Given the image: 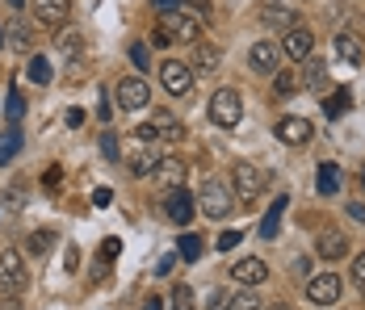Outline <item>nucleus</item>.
<instances>
[{"label":"nucleus","instance_id":"obj_1","mask_svg":"<svg viewBox=\"0 0 365 310\" xmlns=\"http://www.w3.org/2000/svg\"><path fill=\"white\" fill-rule=\"evenodd\" d=\"M231 185H235V202L240 206H252L256 197H260V189L269 185V172H260L256 164L240 160V164H231Z\"/></svg>","mask_w":365,"mask_h":310},{"label":"nucleus","instance_id":"obj_2","mask_svg":"<svg viewBox=\"0 0 365 310\" xmlns=\"http://www.w3.org/2000/svg\"><path fill=\"white\" fill-rule=\"evenodd\" d=\"M30 285V269H26V256L17 247H4L0 252V294H21Z\"/></svg>","mask_w":365,"mask_h":310},{"label":"nucleus","instance_id":"obj_3","mask_svg":"<svg viewBox=\"0 0 365 310\" xmlns=\"http://www.w3.org/2000/svg\"><path fill=\"white\" fill-rule=\"evenodd\" d=\"M240 118H244V97H240V88H219V93L210 97V122L222 126V130H231V126H240Z\"/></svg>","mask_w":365,"mask_h":310},{"label":"nucleus","instance_id":"obj_4","mask_svg":"<svg viewBox=\"0 0 365 310\" xmlns=\"http://www.w3.org/2000/svg\"><path fill=\"white\" fill-rule=\"evenodd\" d=\"M160 30H168L173 42H202V21H197L193 13H185L181 4H177V9H164Z\"/></svg>","mask_w":365,"mask_h":310},{"label":"nucleus","instance_id":"obj_5","mask_svg":"<svg viewBox=\"0 0 365 310\" xmlns=\"http://www.w3.org/2000/svg\"><path fill=\"white\" fill-rule=\"evenodd\" d=\"M197 206H202L206 218H227L231 206H235V189H227L222 180H206L202 193H197Z\"/></svg>","mask_w":365,"mask_h":310},{"label":"nucleus","instance_id":"obj_6","mask_svg":"<svg viewBox=\"0 0 365 310\" xmlns=\"http://www.w3.org/2000/svg\"><path fill=\"white\" fill-rule=\"evenodd\" d=\"M113 97H118V109H147L151 105V88H147L143 76H122L118 80V88H113Z\"/></svg>","mask_w":365,"mask_h":310},{"label":"nucleus","instance_id":"obj_7","mask_svg":"<svg viewBox=\"0 0 365 310\" xmlns=\"http://www.w3.org/2000/svg\"><path fill=\"white\" fill-rule=\"evenodd\" d=\"M160 84H164V93L185 97V93L193 88V68L181 63V59H164V68H160Z\"/></svg>","mask_w":365,"mask_h":310},{"label":"nucleus","instance_id":"obj_8","mask_svg":"<svg viewBox=\"0 0 365 310\" xmlns=\"http://www.w3.org/2000/svg\"><path fill=\"white\" fill-rule=\"evenodd\" d=\"M340 277L336 273H319V277H307V302H315V306H331V302H340Z\"/></svg>","mask_w":365,"mask_h":310},{"label":"nucleus","instance_id":"obj_9","mask_svg":"<svg viewBox=\"0 0 365 310\" xmlns=\"http://www.w3.org/2000/svg\"><path fill=\"white\" fill-rule=\"evenodd\" d=\"M30 9H34L38 21L51 26V30L68 26V17H72V0H30Z\"/></svg>","mask_w":365,"mask_h":310},{"label":"nucleus","instance_id":"obj_10","mask_svg":"<svg viewBox=\"0 0 365 310\" xmlns=\"http://www.w3.org/2000/svg\"><path fill=\"white\" fill-rule=\"evenodd\" d=\"M248 63H252L256 76H277V63H282V46L277 42H256L252 51H248Z\"/></svg>","mask_w":365,"mask_h":310},{"label":"nucleus","instance_id":"obj_11","mask_svg":"<svg viewBox=\"0 0 365 310\" xmlns=\"http://www.w3.org/2000/svg\"><path fill=\"white\" fill-rule=\"evenodd\" d=\"M311 51H315V34H311L307 26L286 30V38H282V55H290L294 63H302V59H311Z\"/></svg>","mask_w":365,"mask_h":310},{"label":"nucleus","instance_id":"obj_12","mask_svg":"<svg viewBox=\"0 0 365 310\" xmlns=\"http://www.w3.org/2000/svg\"><path fill=\"white\" fill-rule=\"evenodd\" d=\"M277 138L286 147H307L315 138V126H311V118H282L277 122Z\"/></svg>","mask_w":365,"mask_h":310},{"label":"nucleus","instance_id":"obj_13","mask_svg":"<svg viewBox=\"0 0 365 310\" xmlns=\"http://www.w3.org/2000/svg\"><path fill=\"white\" fill-rule=\"evenodd\" d=\"M193 210H197V202H193L189 189H168V197H164V214H168L177 227H185V222L193 218Z\"/></svg>","mask_w":365,"mask_h":310},{"label":"nucleus","instance_id":"obj_14","mask_svg":"<svg viewBox=\"0 0 365 310\" xmlns=\"http://www.w3.org/2000/svg\"><path fill=\"white\" fill-rule=\"evenodd\" d=\"M231 277H235L240 285L256 289V285H264V281H269V264H264V260H256V256H244V260L231 269Z\"/></svg>","mask_w":365,"mask_h":310},{"label":"nucleus","instance_id":"obj_15","mask_svg":"<svg viewBox=\"0 0 365 310\" xmlns=\"http://www.w3.org/2000/svg\"><path fill=\"white\" fill-rule=\"evenodd\" d=\"M336 55L349 63V68H361L365 63V42L353 30H344V34H336Z\"/></svg>","mask_w":365,"mask_h":310},{"label":"nucleus","instance_id":"obj_16","mask_svg":"<svg viewBox=\"0 0 365 310\" xmlns=\"http://www.w3.org/2000/svg\"><path fill=\"white\" fill-rule=\"evenodd\" d=\"M260 26H269V30H294V26H302L298 21V13L294 9H286V4H269V9H260Z\"/></svg>","mask_w":365,"mask_h":310},{"label":"nucleus","instance_id":"obj_17","mask_svg":"<svg viewBox=\"0 0 365 310\" xmlns=\"http://www.w3.org/2000/svg\"><path fill=\"white\" fill-rule=\"evenodd\" d=\"M189 68H197V71H219L222 68V51L215 46V42H193V59H189Z\"/></svg>","mask_w":365,"mask_h":310},{"label":"nucleus","instance_id":"obj_18","mask_svg":"<svg viewBox=\"0 0 365 310\" xmlns=\"http://www.w3.org/2000/svg\"><path fill=\"white\" fill-rule=\"evenodd\" d=\"M151 130H155V138L164 135L168 143H181V138H185V126L168 113V109H155V113H151Z\"/></svg>","mask_w":365,"mask_h":310},{"label":"nucleus","instance_id":"obj_19","mask_svg":"<svg viewBox=\"0 0 365 310\" xmlns=\"http://www.w3.org/2000/svg\"><path fill=\"white\" fill-rule=\"evenodd\" d=\"M286 206H290V197H277V202L269 206V214L260 218V239H277V235H282V218H286Z\"/></svg>","mask_w":365,"mask_h":310},{"label":"nucleus","instance_id":"obj_20","mask_svg":"<svg viewBox=\"0 0 365 310\" xmlns=\"http://www.w3.org/2000/svg\"><path fill=\"white\" fill-rule=\"evenodd\" d=\"M298 84H302V88H324V80H328V63H324V59H315V55H311V59H302V63H298Z\"/></svg>","mask_w":365,"mask_h":310},{"label":"nucleus","instance_id":"obj_21","mask_svg":"<svg viewBox=\"0 0 365 310\" xmlns=\"http://www.w3.org/2000/svg\"><path fill=\"white\" fill-rule=\"evenodd\" d=\"M340 185H344V172H340V164H319V176H315V189H319V197H331V193H340Z\"/></svg>","mask_w":365,"mask_h":310},{"label":"nucleus","instance_id":"obj_22","mask_svg":"<svg viewBox=\"0 0 365 310\" xmlns=\"http://www.w3.org/2000/svg\"><path fill=\"white\" fill-rule=\"evenodd\" d=\"M319 256H324V260H340V256H349V239H344L340 231H324V235H319Z\"/></svg>","mask_w":365,"mask_h":310},{"label":"nucleus","instance_id":"obj_23","mask_svg":"<svg viewBox=\"0 0 365 310\" xmlns=\"http://www.w3.org/2000/svg\"><path fill=\"white\" fill-rule=\"evenodd\" d=\"M155 168H160V155L151 151V143H143V151L130 155V176H151Z\"/></svg>","mask_w":365,"mask_h":310},{"label":"nucleus","instance_id":"obj_24","mask_svg":"<svg viewBox=\"0 0 365 310\" xmlns=\"http://www.w3.org/2000/svg\"><path fill=\"white\" fill-rule=\"evenodd\" d=\"M26 147V138H21V130L17 126H9L4 135H0V168L9 164V160H17V151Z\"/></svg>","mask_w":365,"mask_h":310},{"label":"nucleus","instance_id":"obj_25","mask_svg":"<svg viewBox=\"0 0 365 310\" xmlns=\"http://www.w3.org/2000/svg\"><path fill=\"white\" fill-rule=\"evenodd\" d=\"M160 180H168V189H185V164L181 160H160Z\"/></svg>","mask_w":365,"mask_h":310},{"label":"nucleus","instance_id":"obj_26","mask_svg":"<svg viewBox=\"0 0 365 310\" xmlns=\"http://www.w3.org/2000/svg\"><path fill=\"white\" fill-rule=\"evenodd\" d=\"M273 88H277V97L298 93V88H302V84H298V68H282L277 76H273Z\"/></svg>","mask_w":365,"mask_h":310},{"label":"nucleus","instance_id":"obj_27","mask_svg":"<svg viewBox=\"0 0 365 310\" xmlns=\"http://www.w3.org/2000/svg\"><path fill=\"white\" fill-rule=\"evenodd\" d=\"M349 105H353V93H349V88H336L328 101H324V113H328V118H340Z\"/></svg>","mask_w":365,"mask_h":310},{"label":"nucleus","instance_id":"obj_28","mask_svg":"<svg viewBox=\"0 0 365 310\" xmlns=\"http://www.w3.org/2000/svg\"><path fill=\"white\" fill-rule=\"evenodd\" d=\"M177 252H181V260H189V264H197L206 247H202V239H197V235H181V247H177Z\"/></svg>","mask_w":365,"mask_h":310},{"label":"nucleus","instance_id":"obj_29","mask_svg":"<svg viewBox=\"0 0 365 310\" xmlns=\"http://www.w3.org/2000/svg\"><path fill=\"white\" fill-rule=\"evenodd\" d=\"M55 46H59L68 59H80V51H84V46H80V34H72V30H63V34L55 38Z\"/></svg>","mask_w":365,"mask_h":310},{"label":"nucleus","instance_id":"obj_30","mask_svg":"<svg viewBox=\"0 0 365 310\" xmlns=\"http://www.w3.org/2000/svg\"><path fill=\"white\" fill-rule=\"evenodd\" d=\"M9 46L13 51H21V55H30V30L17 21V26H9Z\"/></svg>","mask_w":365,"mask_h":310},{"label":"nucleus","instance_id":"obj_31","mask_svg":"<svg viewBox=\"0 0 365 310\" xmlns=\"http://www.w3.org/2000/svg\"><path fill=\"white\" fill-rule=\"evenodd\" d=\"M30 80H34V84H51V59L34 55V59H30Z\"/></svg>","mask_w":365,"mask_h":310},{"label":"nucleus","instance_id":"obj_32","mask_svg":"<svg viewBox=\"0 0 365 310\" xmlns=\"http://www.w3.org/2000/svg\"><path fill=\"white\" fill-rule=\"evenodd\" d=\"M51 247H55V235L51 231H34L30 235V256H46Z\"/></svg>","mask_w":365,"mask_h":310},{"label":"nucleus","instance_id":"obj_33","mask_svg":"<svg viewBox=\"0 0 365 310\" xmlns=\"http://www.w3.org/2000/svg\"><path fill=\"white\" fill-rule=\"evenodd\" d=\"M4 109H9V122H13V126L26 118V101H21V93H17V88L9 93V105H4Z\"/></svg>","mask_w":365,"mask_h":310},{"label":"nucleus","instance_id":"obj_34","mask_svg":"<svg viewBox=\"0 0 365 310\" xmlns=\"http://www.w3.org/2000/svg\"><path fill=\"white\" fill-rule=\"evenodd\" d=\"M231 310H260V302H256V294L244 285V294H231Z\"/></svg>","mask_w":365,"mask_h":310},{"label":"nucleus","instance_id":"obj_35","mask_svg":"<svg viewBox=\"0 0 365 310\" xmlns=\"http://www.w3.org/2000/svg\"><path fill=\"white\" fill-rule=\"evenodd\" d=\"M173 310H193V289L189 285H177L173 289Z\"/></svg>","mask_w":365,"mask_h":310},{"label":"nucleus","instance_id":"obj_36","mask_svg":"<svg viewBox=\"0 0 365 310\" xmlns=\"http://www.w3.org/2000/svg\"><path fill=\"white\" fill-rule=\"evenodd\" d=\"M101 155H106L110 164H118V160H122V147H118V138H113V135H101Z\"/></svg>","mask_w":365,"mask_h":310},{"label":"nucleus","instance_id":"obj_37","mask_svg":"<svg viewBox=\"0 0 365 310\" xmlns=\"http://www.w3.org/2000/svg\"><path fill=\"white\" fill-rule=\"evenodd\" d=\"M4 202H9V210H21V206H26V185L17 180V185H13V189L4 193Z\"/></svg>","mask_w":365,"mask_h":310},{"label":"nucleus","instance_id":"obj_38","mask_svg":"<svg viewBox=\"0 0 365 310\" xmlns=\"http://www.w3.org/2000/svg\"><path fill=\"white\" fill-rule=\"evenodd\" d=\"M177 260H181V252H164L160 264H155V277H168L173 269H177Z\"/></svg>","mask_w":365,"mask_h":310},{"label":"nucleus","instance_id":"obj_39","mask_svg":"<svg viewBox=\"0 0 365 310\" xmlns=\"http://www.w3.org/2000/svg\"><path fill=\"white\" fill-rule=\"evenodd\" d=\"M206 310H231V294H227V289H215L210 302H206Z\"/></svg>","mask_w":365,"mask_h":310},{"label":"nucleus","instance_id":"obj_40","mask_svg":"<svg viewBox=\"0 0 365 310\" xmlns=\"http://www.w3.org/2000/svg\"><path fill=\"white\" fill-rule=\"evenodd\" d=\"M353 285H357V289L365 294V252L357 256V260H353Z\"/></svg>","mask_w":365,"mask_h":310},{"label":"nucleus","instance_id":"obj_41","mask_svg":"<svg viewBox=\"0 0 365 310\" xmlns=\"http://www.w3.org/2000/svg\"><path fill=\"white\" fill-rule=\"evenodd\" d=\"M240 239H244L240 231H222V235H219V252H231V247H240Z\"/></svg>","mask_w":365,"mask_h":310},{"label":"nucleus","instance_id":"obj_42","mask_svg":"<svg viewBox=\"0 0 365 310\" xmlns=\"http://www.w3.org/2000/svg\"><path fill=\"white\" fill-rule=\"evenodd\" d=\"M118 252H122V243H118V239H106V243H101V260H106V264H110Z\"/></svg>","mask_w":365,"mask_h":310},{"label":"nucleus","instance_id":"obj_43","mask_svg":"<svg viewBox=\"0 0 365 310\" xmlns=\"http://www.w3.org/2000/svg\"><path fill=\"white\" fill-rule=\"evenodd\" d=\"M93 202H97V210H106V206L113 202V189H106V185H101V189L93 193Z\"/></svg>","mask_w":365,"mask_h":310},{"label":"nucleus","instance_id":"obj_44","mask_svg":"<svg viewBox=\"0 0 365 310\" xmlns=\"http://www.w3.org/2000/svg\"><path fill=\"white\" fill-rule=\"evenodd\" d=\"M59 180H63V172H59V168H51V172L42 176V185H46V189H51V193H55V189H59Z\"/></svg>","mask_w":365,"mask_h":310},{"label":"nucleus","instance_id":"obj_45","mask_svg":"<svg viewBox=\"0 0 365 310\" xmlns=\"http://www.w3.org/2000/svg\"><path fill=\"white\" fill-rule=\"evenodd\" d=\"M130 59H135L139 68H143V63H147V46H143V42H135V46H130Z\"/></svg>","mask_w":365,"mask_h":310},{"label":"nucleus","instance_id":"obj_46","mask_svg":"<svg viewBox=\"0 0 365 310\" xmlns=\"http://www.w3.org/2000/svg\"><path fill=\"white\" fill-rule=\"evenodd\" d=\"M68 126H72V130L76 126H84V109H68Z\"/></svg>","mask_w":365,"mask_h":310},{"label":"nucleus","instance_id":"obj_47","mask_svg":"<svg viewBox=\"0 0 365 310\" xmlns=\"http://www.w3.org/2000/svg\"><path fill=\"white\" fill-rule=\"evenodd\" d=\"M294 273L307 277V273H311V260H307V256H298V260H294Z\"/></svg>","mask_w":365,"mask_h":310},{"label":"nucleus","instance_id":"obj_48","mask_svg":"<svg viewBox=\"0 0 365 310\" xmlns=\"http://www.w3.org/2000/svg\"><path fill=\"white\" fill-rule=\"evenodd\" d=\"M151 42H155V46H168V42H173V34H168V30H160V26H155V38H151Z\"/></svg>","mask_w":365,"mask_h":310},{"label":"nucleus","instance_id":"obj_49","mask_svg":"<svg viewBox=\"0 0 365 310\" xmlns=\"http://www.w3.org/2000/svg\"><path fill=\"white\" fill-rule=\"evenodd\" d=\"M76 260H80V252H76V247H68V252H63V264H68V269H76Z\"/></svg>","mask_w":365,"mask_h":310},{"label":"nucleus","instance_id":"obj_50","mask_svg":"<svg viewBox=\"0 0 365 310\" xmlns=\"http://www.w3.org/2000/svg\"><path fill=\"white\" fill-rule=\"evenodd\" d=\"M0 310H21V302H17V294H9V302H0Z\"/></svg>","mask_w":365,"mask_h":310},{"label":"nucleus","instance_id":"obj_51","mask_svg":"<svg viewBox=\"0 0 365 310\" xmlns=\"http://www.w3.org/2000/svg\"><path fill=\"white\" fill-rule=\"evenodd\" d=\"M143 310H164V298H147Z\"/></svg>","mask_w":365,"mask_h":310},{"label":"nucleus","instance_id":"obj_52","mask_svg":"<svg viewBox=\"0 0 365 310\" xmlns=\"http://www.w3.org/2000/svg\"><path fill=\"white\" fill-rule=\"evenodd\" d=\"M151 4H160V9H177L181 0H151Z\"/></svg>","mask_w":365,"mask_h":310},{"label":"nucleus","instance_id":"obj_53","mask_svg":"<svg viewBox=\"0 0 365 310\" xmlns=\"http://www.w3.org/2000/svg\"><path fill=\"white\" fill-rule=\"evenodd\" d=\"M264 310H290V306L286 302H273V306H264Z\"/></svg>","mask_w":365,"mask_h":310},{"label":"nucleus","instance_id":"obj_54","mask_svg":"<svg viewBox=\"0 0 365 310\" xmlns=\"http://www.w3.org/2000/svg\"><path fill=\"white\" fill-rule=\"evenodd\" d=\"M9 4H17V9H21V4H26V0H9Z\"/></svg>","mask_w":365,"mask_h":310},{"label":"nucleus","instance_id":"obj_55","mask_svg":"<svg viewBox=\"0 0 365 310\" xmlns=\"http://www.w3.org/2000/svg\"><path fill=\"white\" fill-rule=\"evenodd\" d=\"M0 46H4V26H0Z\"/></svg>","mask_w":365,"mask_h":310},{"label":"nucleus","instance_id":"obj_56","mask_svg":"<svg viewBox=\"0 0 365 310\" xmlns=\"http://www.w3.org/2000/svg\"><path fill=\"white\" fill-rule=\"evenodd\" d=\"M361 189H365V168H361Z\"/></svg>","mask_w":365,"mask_h":310}]
</instances>
